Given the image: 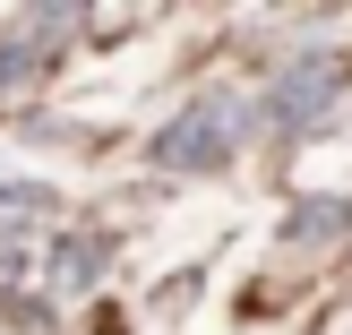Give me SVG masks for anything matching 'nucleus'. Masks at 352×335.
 I'll return each mask as SVG.
<instances>
[{"instance_id":"f257e3e1","label":"nucleus","mask_w":352,"mask_h":335,"mask_svg":"<svg viewBox=\"0 0 352 335\" xmlns=\"http://www.w3.org/2000/svg\"><path fill=\"white\" fill-rule=\"evenodd\" d=\"M250 138H258V95H241V86H198V95L146 138V164L172 172V181H206V172H232Z\"/></svg>"},{"instance_id":"f03ea898","label":"nucleus","mask_w":352,"mask_h":335,"mask_svg":"<svg viewBox=\"0 0 352 335\" xmlns=\"http://www.w3.org/2000/svg\"><path fill=\"white\" fill-rule=\"evenodd\" d=\"M336 103H344V52H301V61H284L275 86L258 95V129H275V138H327Z\"/></svg>"},{"instance_id":"7ed1b4c3","label":"nucleus","mask_w":352,"mask_h":335,"mask_svg":"<svg viewBox=\"0 0 352 335\" xmlns=\"http://www.w3.org/2000/svg\"><path fill=\"white\" fill-rule=\"evenodd\" d=\"M103 258H112V241H103V233H86V224H69V233H52L43 275H52L60 292H95V284H103Z\"/></svg>"},{"instance_id":"20e7f679","label":"nucleus","mask_w":352,"mask_h":335,"mask_svg":"<svg viewBox=\"0 0 352 335\" xmlns=\"http://www.w3.org/2000/svg\"><path fill=\"white\" fill-rule=\"evenodd\" d=\"M344 233H352V198H344V189L301 198V206L284 215V241H292V250H301V241H309V250H327V241H344Z\"/></svg>"}]
</instances>
